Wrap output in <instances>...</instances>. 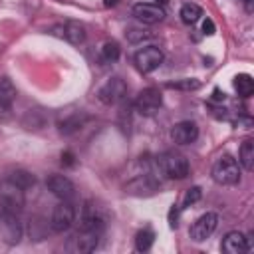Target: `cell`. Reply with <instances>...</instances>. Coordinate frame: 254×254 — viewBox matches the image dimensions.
<instances>
[{"label": "cell", "instance_id": "6da1fadb", "mask_svg": "<svg viewBox=\"0 0 254 254\" xmlns=\"http://www.w3.org/2000/svg\"><path fill=\"white\" fill-rule=\"evenodd\" d=\"M26 204V194L20 185H16L10 177L0 181V210L20 214Z\"/></svg>", "mask_w": 254, "mask_h": 254}, {"label": "cell", "instance_id": "7a4b0ae2", "mask_svg": "<svg viewBox=\"0 0 254 254\" xmlns=\"http://www.w3.org/2000/svg\"><path fill=\"white\" fill-rule=\"evenodd\" d=\"M157 167L161 169V173L169 179H185L190 171L189 161L185 155L175 153V151H167L157 159Z\"/></svg>", "mask_w": 254, "mask_h": 254}, {"label": "cell", "instance_id": "3957f363", "mask_svg": "<svg viewBox=\"0 0 254 254\" xmlns=\"http://www.w3.org/2000/svg\"><path fill=\"white\" fill-rule=\"evenodd\" d=\"M212 179L218 185H236L240 181V167L234 157L222 155L212 165Z\"/></svg>", "mask_w": 254, "mask_h": 254}, {"label": "cell", "instance_id": "277c9868", "mask_svg": "<svg viewBox=\"0 0 254 254\" xmlns=\"http://www.w3.org/2000/svg\"><path fill=\"white\" fill-rule=\"evenodd\" d=\"M161 105H163V95L157 87H145L143 91H139L135 99V109L145 117L155 115L161 109Z\"/></svg>", "mask_w": 254, "mask_h": 254}, {"label": "cell", "instance_id": "5b68a950", "mask_svg": "<svg viewBox=\"0 0 254 254\" xmlns=\"http://www.w3.org/2000/svg\"><path fill=\"white\" fill-rule=\"evenodd\" d=\"M133 62L141 73H151L153 69H157L163 64V52L157 46H147V48H141L139 52H135Z\"/></svg>", "mask_w": 254, "mask_h": 254}, {"label": "cell", "instance_id": "8992f818", "mask_svg": "<svg viewBox=\"0 0 254 254\" xmlns=\"http://www.w3.org/2000/svg\"><path fill=\"white\" fill-rule=\"evenodd\" d=\"M125 95H127V85H125V81H123L121 77H111V79H107V81L99 87V91H97L99 101L105 103V105H115V103L123 101Z\"/></svg>", "mask_w": 254, "mask_h": 254}, {"label": "cell", "instance_id": "52a82bcc", "mask_svg": "<svg viewBox=\"0 0 254 254\" xmlns=\"http://www.w3.org/2000/svg\"><path fill=\"white\" fill-rule=\"evenodd\" d=\"M99 236H101L99 230L79 228V230L69 238L67 250H69V252H77V254H81V252H91V250H95V246H97V242H99Z\"/></svg>", "mask_w": 254, "mask_h": 254}, {"label": "cell", "instance_id": "ba28073f", "mask_svg": "<svg viewBox=\"0 0 254 254\" xmlns=\"http://www.w3.org/2000/svg\"><path fill=\"white\" fill-rule=\"evenodd\" d=\"M216 224H218V216H216L214 212H206V214L198 216V218L192 222V226H190V230H189V236H190L194 242H202V240H206V238L216 230Z\"/></svg>", "mask_w": 254, "mask_h": 254}, {"label": "cell", "instance_id": "9c48e42d", "mask_svg": "<svg viewBox=\"0 0 254 254\" xmlns=\"http://www.w3.org/2000/svg\"><path fill=\"white\" fill-rule=\"evenodd\" d=\"M73 218H75V208H73V204L69 202V200H62L56 208H54V212H52V228L56 230V232H64V230H67L71 224H73Z\"/></svg>", "mask_w": 254, "mask_h": 254}, {"label": "cell", "instance_id": "30bf717a", "mask_svg": "<svg viewBox=\"0 0 254 254\" xmlns=\"http://www.w3.org/2000/svg\"><path fill=\"white\" fill-rule=\"evenodd\" d=\"M46 187L52 190V194H56L62 200H71L75 196L73 183L67 177H64V175H50L46 179Z\"/></svg>", "mask_w": 254, "mask_h": 254}, {"label": "cell", "instance_id": "8fae6325", "mask_svg": "<svg viewBox=\"0 0 254 254\" xmlns=\"http://www.w3.org/2000/svg\"><path fill=\"white\" fill-rule=\"evenodd\" d=\"M133 16L143 24H157L165 18V10L159 4L151 2H137L133 6Z\"/></svg>", "mask_w": 254, "mask_h": 254}, {"label": "cell", "instance_id": "7c38bea8", "mask_svg": "<svg viewBox=\"0 0 254 254\" xmlns=\"http://www.w3.org/2000/svg\"><path fill=\"white\" fill-rule=\"evenodd\" d=\"M171 137L179 145H190L198 137V127H196L194 121H179L177 125H173Z\"/></svg>", "mask_w": 254, "mask_h": 254}, {"label": "cell", "instance_id": "4fadbf2b", "mask_svg": "<svg viewBox=\"0 0 254 254\" xmlns=\"http://www.w3.org/2000/svg\"><path fill=\"white\" fill-rule=\"evenodd\" d=\"M16 99V87L8 77H0V119H6Z\"/></svg>", "mask_w": 254, "mask_h": 254}, {"label": "cell", "instance_id": "5bb4252c", "mask_svg": "<svg viewBox=\"0 0 254 254\" xmlns=\"http://www.w3.org/2000/svg\"><path fill=\"white\" fill-rule=\"evenodd\" d=\"M222 252H226V254H242V252H246V236L242 232H238V230L228 232L222 238Z\"/></svg>", "mask_w": 254, "mask_h": 254}, {"label": "cell", "instance_id": "9a60e30c", "mask_svg": "<svg viewBox=\"0 0 254 254\" xmlns=\"http://www.w3.org/2000/svg\"><path fill=\"white\" fill-rule=\"evenodd\" d=\"M2 226H4V230H6V240H8V242H18V240H20L22 228H20L18 214L2 210Z\"/></svg>", "mask_w": 254, "mask_h": 254}, {"label": "cell", "instance_id": "2e32d148", "mask_svg": "<svg viewBox=\"0 0 254 254\" xmlns=\"http://www.w3.org/2000/svg\"><path fill=\"white\" fill-rule=\"evenodd\" d=\"M64 38L69 44H81L85 40V28L79 22H65L64 24Z\"/></svg>", "mask_w": 254, "mask_h": 254}, {"label": "cell", "instance_id": "e0dca14e", "mask_svg": "<svg viewBox=\"0 0 254 254\" xmlns=\"http://www.w3.org/2000/svg\"><path fill=\"white\" fill-rule=\"evenodd\" d=\"M238 163H240L246 171H252V169H254V141H252V139H246V141L240 145Z\"/></svg>", "mask_w": 254, "mask_h": 254}, {"label": "cell", "instance_id": "ac0fdd59", "mask_svg": "<svg viewBox=\"0 0 254 254\" xmlns=\"http://www.w3.org/2000/svg\"><path fill=\"white\" fill-rule=\"evenodd\" d=\"M179 16H181L183 24H187V26H192V24H196V22L200 20V16H202V10H200V6H196V4H192V2H189V4H185V6L181 8Z\"/></svg>", "mask_w": 254, "mask_h": 254}, {"label": "cell", "instance_id": "d6986e66", "mask_svg": "<svg viewBox=\"0 0 254 254\" xmlns=\"http://www.w3.org/2000/svg\"><path fill=\"white\" fill-rule=\"evenodd\" d=\"M234 89L238 91V95L242 97H250L254 91V79L248 73H238L234 77Z\"/></svg>", "mask_w": 254, "mask_h": 254}, {"label": "cell", "instance_id": "ffe728a7", "mask_svg": "<svg viewBox=\"0 0 254 254\" xmlns=\"http://www.w3.org/2000/svg\"><path fill=\"white\" fill-rule=\"evenodd\" d=\"M153 242H155V232H153L151 228H143V230H139L137 236H135V248H137L139 252H147V250L153 246Z\"/></svg>", "mask_w": 254, "mask_h": 254}, {"label": "cell", "instance_id": "44dd1931", "mask_svg": "<svg viewBox=\"0 0 254 254\" xmlns=\"http://www.w3.org/2000/svg\"><path fill=\"white\" fill-rule=\"evenodd\" d=\"M10 179H12V181H14L16 185H20V187H22L24 190L36 185V177H34L32 173H28V171H22V169L14 171V173L10 175Z\"/></svg>", "mask_w": 254, "mask_h": 254}, {"label": "cell", "instance_id": "7402d4cb", "mask_svg": "<svg viewBox=\"0 0 254 254\" xmlns=\"http://www.w3.org/2000/svg\"><path fill=\"white\" fill-rule=\"evenodd\" d=\"M99 58H101L103 64L117 62V58H119V46H117V42H105L103 48H101V56Z\"/></svg>", "mask_w": 254, "mask_h": 254}, {"label": "cell", "instance_id": "603a6c76", "mask_svg": "<svg viewBox=\"0 0 254 254\" xmlns=\"http://www.w3.org/2000/svg\"><path fill=\"white\" fill-rule=\"evenodd\" d=\"M167 87H171V89H185V91H190V89H198V87H200V81L194 79V77H185V79H177V81L167 83Z\"/></svg>", "mask_w": 254, "mask_h": 254}, {"label": "cell", "instance_id": "cb8c5ba5", "mask_svg": "<svg viewBox=\"0 0 254 254\" xmlns=\"http://www.w3.org/2000/svg\"><path fill=\"white\" fill-rule=\"evenodd\" d=\"M200 196H202L200 187H190V189L185 192V196H183V206H190V204L198 202V200H200Z\"/></svg>", "mask_w": 254, "mask_h": 254}, {"label": "cell", "instance_id": "d4e9b609", "mask_svg": "<svg viewBox=\"0 0 254 254\" xmlns=\"http://www.w3.org/2000/svg\"><path fill=\"white\" fill-rule=\"evenodd\" d=\"M151 36H153L151 32H147V30H137V28H131V30L127 32L129 42H141V40H149Z\"/></svg>", "mask_w": 254, "mask_h": 254}, {"label": "cell", "instance_id": "484cf974", "mask_svg": "<svg viewBox=\"0 0 254 254\" xmlns=\"http://www.w3.org/2000/svg\"><path fill=\"white\" fill-rule=\"evenodd\" d=\"M202 32H204V34H208V36H210V34H214V24H212V20H210V18H206V20L202 22Z\"/></svg>", "mask_w": 254, "mask_h": 254}, {"label": "cell", "instance_id": "4316f807", "mask_svg": "<svg viewBox=\"0 0 254 254\" xmlns=\"http://www.w3.org/2000/svg\"><path fill=\"white\" fill-rule=\"evenodd\" d=\"M117 2H119V0H103V6H105V8H111V6H115Z\"/></svg>", "mask_w": 254, "mask_h": 254}, {"label": "cell", "instance_id": "83f0119b", "mask_svg": "<svg viewBox=\"0 0 254 254\" xmlns=\"http://www.w3.org/2000/svg\"><path fill=\"white\" fill-rule=\"evenodd\" d=\"M214 99H216V101H220V99H224V93H220L218 89H214Z\"/></svg>", "mask_w": 254, "mask_h": 254}, {"label": "cell", "instance_id": "f1b7e54d", "mask_svg": "<svg viewBox=\"0 0 254 254\" xmlns=\"http://www.w3.org/2000/svg\"><path fill=\"white\" fill-rule=\"evenodd\" d=\"M169 0H155V4H167Z\"/></svg>", "mask_w": 254, "mask_h": 254}]
</instances>
